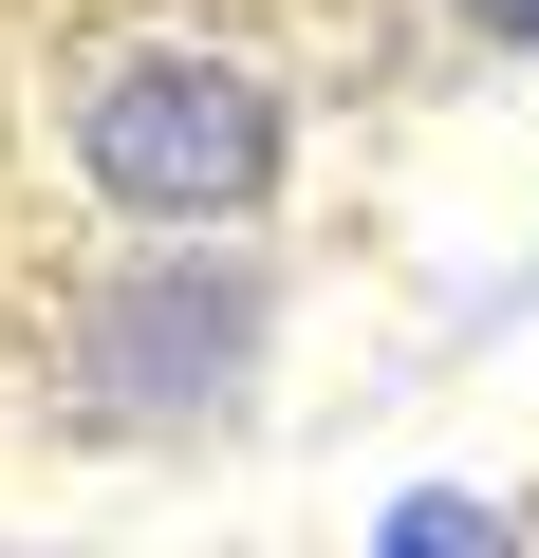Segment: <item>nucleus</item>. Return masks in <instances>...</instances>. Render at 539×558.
Instances as JSON below:
<instances>
[{"label":"nucleus","instance_id":"f257e3e1","mask_svg":"<svg viewBox=\"0 0 539 558\" xmlns=\"http://www.w3.org/2000/svg\"><path fill=\"white\" fill-rule=\"evenodd\" d=\"M75 168L131 205V223H242L280 186V94L242 57H112L75 94Z\"/></svg>","mask_w":539,"mask_h":558},{"label":"nucleus","instance_id":"f03ea898","mask_svg":"<svg viewBox=\"0 0 539 558\" xmlns=\"http://www.w3.org/2000/svg\"><path fill=\"white\" fill-rule=\"evenodd\" d=\"M242 354H260L242 279H131L112 336H94V391L112 410H205V391H242Z\"/></svg>","mask_w":539,"mask_h":558},{"label":"nucleus","instance_id":"7ed1b4c3","mask_svg":"<svg viewBox=\"0 0 539 558\" xmlns=\"http://www.w3.org/2000/svg\"><path fill=\"white\" fill-rule=\"evenodd\" d=\"M372 558H502V502H465V484H409V502L372 521Z\"/></svg>","mask_w":539,"mask_h":558},{"label":"nucleus","instance_id":"20e7f679","mask_svg":"<svg viewBox=\"0 0 539 558\" xmlns=\"http://www.w3.org/2000/svg\"><path fill=\"white\" fill-rule=\"evenodd\" d=\"M465 20H502V38H539V0H465Z\"/></svg>","mask_w":539,"mask_h":558}]
</instances>
